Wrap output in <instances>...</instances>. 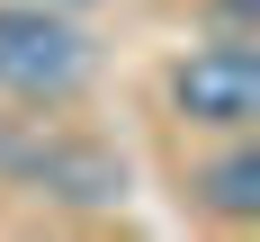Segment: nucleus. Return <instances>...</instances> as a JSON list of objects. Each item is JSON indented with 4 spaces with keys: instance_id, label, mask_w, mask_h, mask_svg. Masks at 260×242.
I'll return each instance as SVG.
<instances>
[{
    "instance_id": "nucleus-1",
    "label": "nucleus",
    "mask_w": 260,
    "mask_h": 242,
    "mask_svg": "<svg viewBox=\"0 0 260 242\" xmlns=\"http://www.w3.org/2000/svg\"><path fill=\"white\" fill-rule=\"evenodd\" d=\"M99 72V45H90V27H72L63 9L45 0H0V90L9 99H72L81 81Z\"/></svg>"
},
{
    "instance_id": "nucleus-2",
    "label": "nucleus",
    "mask_w": 260,
    "mask_h": 242,
    "mask_svg": "<svg viewBox=\"0 0 260 242\" xmlns=\"http://www.w3.org/2000/svg\"><path fill=\"white\" fill-rule=\"evenodd\" d=\"M171 99H180L188 126H215V134H242L260 117V54L242 45V36H224V45H198L171 72Z\"/></svg>"
},
{
    "instance_id": "nucleus-3",
    "label": "nucleus",
    "mask_w": 260,
    "mask_h": 242,
    "mask_svg": "<svg viewBox=\"0 0 260 242\" xmlns=\"http://www.w3.org/2000/svg\"><path fill=\"white\" fill-rule=\"evenodd\" d=\"M0 170L36 180L45 197H63V206H117V197H126V161L99 153V144H36V153L0 144Z\"/></svg>"
},
{
    "instance_id": "nucleus-4",
    "label": "nucleus",
    "mask_w": 260,
    "mask_h": 242,
    "mask_svg": "<svg viewBox=\"0 0 260 242\" xmlns=\"http://www.w3.org/2000/svg\"><path fill=\"white\" fill-rule=\"evenodd\" d=\"M207 206L234 215V224L260 215V161H251V153H234V161H215V170H207Z\"/></svg>"
},
{
    "instance_id": "nucleus-5",
    "label": "nucleus",
    "mask_w": 260,
    "mask_h": 242,
    "mask_svg": "<svg viewBox=\"0 0 260 242\" xmlns=\"http://www.w3.org/2000/svg\"><path fill=\"white\" fill-rule=\"evenodd\" d=\"M242 18H251V0H224V27H234V36H242Z\"/></svg>"
}]
</instances>
